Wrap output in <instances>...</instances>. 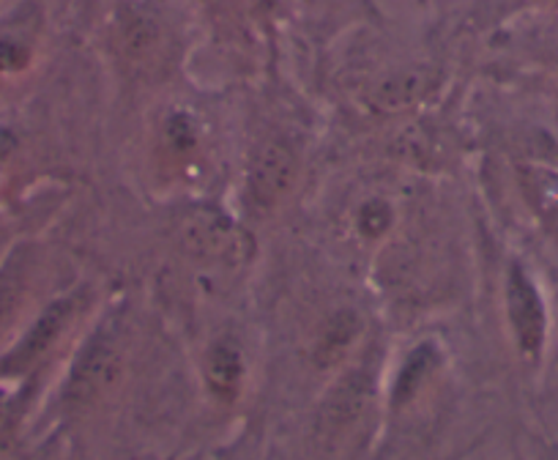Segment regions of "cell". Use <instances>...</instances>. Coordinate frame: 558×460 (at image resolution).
<instances>
[{
	"label": "cell",
	"instance_id": "obj_1",
	"mask_svg": "<svg viewBox=\"0 0 558 460\" xmlns=\"http://www.w3.org/2000/svg\"><path fill=\"white\" fill-rule=\"evenodd\" d=\"M507 313L514 331V340H518V349L529 360H536L542 354V346H545L547 335L545 302H542L534 280L518 264L509 269L507 277Z\"/></svg>",
	"mask_w": 558,
	"mask_h": 460
},
{
	"label": "cell",
	"instance_id": "obj_2",
	"mask_svg": "<svg viewBox=\"0 0 558 460\" xmlns=\"http://www.w3.org/2000/svg\"><path fill=\"white\" fill-rule=\"evenodd\" d=\"M121 373V354L110 337L99 335L83 349V354L74 362L66 382V400L74 405H85L110 389Z\"/></svg>",
	"mask_w": 558,
	"mask_h": 460
},
{
	"label": "cell",
	"instance_id": "obj_3",
	"mask_svg": "<svg viewBox=\"0 0 558 460\" xmlns=\"http://www.w3.org/2000/svg\"><path fill=\"white\" fill-rule=\"evenodd\" d=\"M77 302L74 299H63V302L50 304L45 313L36 318V324L25 331L23 340L9 351L3 360H0V373L3 376H20V373H28L47 351L56 346V340L61 337V331L66 329L69 320H72Z\"/></svg>",
	"mask_w": 558,
	"mask_h": 460
},
{
	"label": "cell",
	"instance_id": "obj_4",
	"mask_svg": "<svg viewBox=\"0 0 558 460\" xmlns=\"http://www.w3.org/2000/svg\"><path fill=\"white\" fill-rule=\"evenodd\" d=\"M296 181V154L288 143L268 141L257 148L252 157L250 175V195L257 206H274L288 195V190Z\"/></svg>",
	"mask_w": 558,
	"mask_h": 460
},
{
	"label": "cell",
	"instance_id": "obj_5",
	"mask_svg": "<svg viewBox=\"0 0 558 460\" xmlns=\"http://www.w3.org/2000/svg\"><path fill=\"white\" fill-rule=\"evenodd\" d=\"M181 239H184L186 250L197 258L206 261H228L239 258L241 233L228 217L211 208H201L192 214L181 228Z\"/></svg>",
	"mask_w": 558,
	"mask_h": 460
},
{
	"label": "cell",
	"instance_id": "obj_6",
	"mask_svg": "<svg viewBox=\"0 0 558 460\" xmlns=\"http://www.w3.org/2000/svg\"><path fill=\"white\" fill-rule=\"evenodd\" d=\"M118 45L123 58L137 69H151L165 56V31L157 17L143 9H129L118 25Z\"/></svg>",
	"mask_w": 558,
	"mask_h": 460
},
{
	"label": "cell",
	"instance_id": "obj_7",
	"mask_svg": "<svg viewBox=\"0 0 558 460\" xmlns=\"http://www.w3.org/2000/svg\"><path fill=\"white\" fill-rule=\"evenodd\" d=\"M438 83V74L433 69H402V72L389 74V77L380 80L373 90H369V105L375 110L384 112H397L413 107L416 101L425 99Z\"/></svg>",
	"mask_w": 558,
	"mask_h": 460
},
{
	"label": "cell",
	"instance_id": "obj_8",
	"mask_svg": "<svg viewBox=\"0 0 558 460\" xmlns=\"http://www.w3.org/2000/svg\"><path fill=\"white\" fill-rule=\"evenodd\" d=\"M241 373H244V365H241L239 349L230 346V342H219V346H214L211 356H208V367H206L211 392L225 400H233L241 387Z\"/></svg>",
	"mask_w": 558,
	"mask_h": 460
},
{
	"label": "cell",
	"instance_id": "obj_9",
	"mask_svg": "<svg viewBox=\"0 0 558 460\" xmlns=\"http://www.w3.org/2000/svg\"><path fill=\"white\" fill-rule=\"evenodd\" d=\"M25 293V264L20 258L9 261L0 269V335L9 329V324L17 315L20 302Z\"/></svg>",
	"mask_w": 558,
	"mask_h": 460
},
{
	"label": "cell",
	"instance_id": "obj_10",
	"mask_svg": "<svg viewBox=\"0 0 558 460\" xmlns=\"http://www.w3.org/2000/svg\"><path fill=\"white\" fill-rule=\"evenodd\" d=\"M364 392H367V382L362 376H351L348 382L340 384V389L335 392V398L326 405V414H329L331 422L342 425V422L353 420L362 409Z\"/></svg>",
	"mask_w": 558,
	"mask_h": 460
},
{
	"label": "cell",
	"instance_id": "obj_11",
	"mask_svg": "<svg viewBox=\"0 0 558 460\" xmlns=\"http://www.w3.org/2000/svg\"><path fill=\"white\" fill-rule=\"evenodd\" d=\"M433 360H436V354H433L427 346L413 351L411 360H408L405 367L400 371V378H397V387H395L397 403H405L408 398H413V392H416V387L422 384V378H425L427 371L433 367Z\"/></svg>",
	"mask_w": 558,
	"mask_h": 460
},
{
	"label": "cell",
	"instance_id": "obj_12",
	"mask_svg": "<svg viewBox=\"0 0 558 460\" xmlns=\"http://www.w3.org/2000/svg\"><path fill=\"white\" fill-rule=\"evenodd\" d=\"M356 335V320L353 315H337L329 324V329L324 331V340H320V360L331 362L348 349V342Z\"/></svg>",
	"mask_w": 558,
	"mask_h": 460
},
{
	"label": "cell",
	"instance_id": "obj_13",
	"mask_svg": "<svg viewBox=\"0 0 558 460\" xmlns=\"http://www.w3.org/2000/svg\"><path fill=\"white\" fill-rule=\"evenodd\" d=\"M31 63V47L17 39H0V72H23Z\"/></svg>",
	"mask_w": 558,
	"mask_h": 460
},
{
	"label": "cell",
	"instance_id": "obj_14",
	"mask_svg": "<svg viewBox=\"0 0 558 460\" xmlns=\"http://www.w3.org/2000/svg\"><path fill=\"white\" fill-rule=\"evenodd\" d=\"M389 219H391V211L386 203L369 201L367 206L362 208V219H359V225H362V230L367 233V237H380V233L389 228Z\"/></svg>",
	"mask_w": 558,
	"mask_h": 460
},
{
	"label": "cell",
	"instance_id": "obj_15",
	"mask_svg": "<svg viewBox=\"0 0 558 460\" xmlns=\"http://www.w3.org/2000/svg\"><path fill=\"white\" fill-rule=\"evenodd\" d=\"M168 141L173 143L179 152H186V148L195 146V126H192V121L186 119V116H173L168 124Z\"/></svg>",
	"mask_w": 558,
	"mask_h": 460
},
{
	"label": "cell",
	"instance_id": "obj_16",
	"mask_svg": "<svg viewBox=\"0 0 558 460\" xmlns=\"http://www.w3.org/2000/svg\"><path fill=\"white\" fill-rule=\"evenodd\" d=\"M230 3H233L235 9H241V12H252V14H257V12H263V9L271 7V0H230Z\"/></svg>",
	"mask_w": 558,
	"mask_h": 460
},
{
	"label": "cell",
	"instance_id": "obj_17",
	"mask_svg": "<svg viewBox=\"0 0 558 460\" xmlns=\"http://www.w3.org/2000/svg\"><path fill=\"white\" fill-rule=\"evenodd\" d=\"M3 422H7V411H3V405H0V431H3Z\"/></svg>",
	"mask_w": 558,
	"mask_h": 460
},
{
	"label": "cell",
	"instance_id": "obj_18",
	"mask_svg": "<svg viewBox=\"0 0 558 460\" xmlns=\"http://www.w3.org/2000/svg\"><path fill=\"white\" fill-rule=\"evenodd\" d=\"M547 3H553V7H558V0H547Z\"/></svg>",
	"mask_w": 558,
	"mask_h": 460
}]
</instances>
